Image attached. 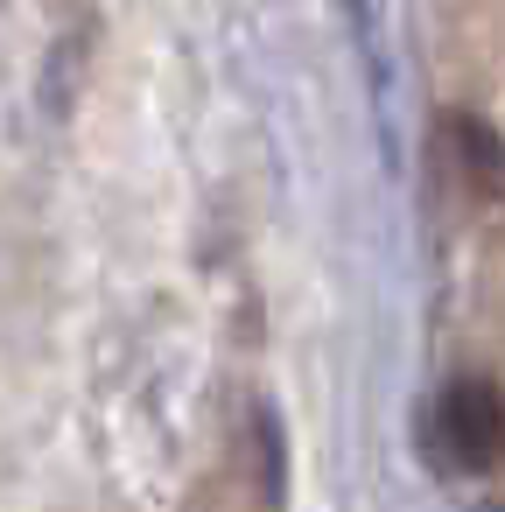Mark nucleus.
<instances>
[{
	"mask_svg": "<svg viewBox=\"0 0 505 512\" xmlns=\"http://www.w3.org/2000/svg\"><path fill=\"white\" fill-rule=\"evenodd\" d=\"M435 449L449 470H498L505 463V393L491 379H456L435 400Z\"/></svg>",
	"mask_w": 505,
	"mask_h": 512,
	"instance_id": "nucleus-1",
	"label": "nucleus"
}]
</instances>
